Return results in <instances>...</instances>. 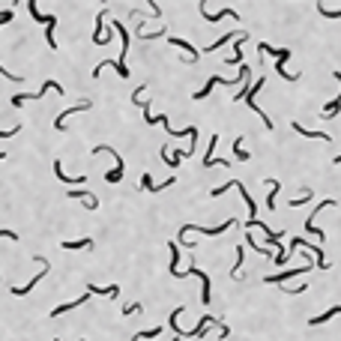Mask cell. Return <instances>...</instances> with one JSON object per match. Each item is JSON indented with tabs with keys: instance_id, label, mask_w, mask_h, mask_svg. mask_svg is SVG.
<instances>
[{
	"instance_id": "cell-30",
	"label": "cell",
	"mask_w": 341,
	"mask_h": 341,
	"mask_svg": "<svg viewBox=\"0 0 341 341\" xmlns=\"http://www.w3.org/2000/svg\"><path fill=\"white\" fill-rule=\"evenodd\" d=\"M120 180H123V170H108V174H105V183H120Z\"/></svg>"
},
{
	"instance_id": "cell-37",
	"label": "cell",
	"mask_w": 341,
	"mask_h": 341,
	"mask_svg": "<svg viewBox=\"0 0 341 341\" xmlns=\"http://www.w3.org/2000/svg\"><path fill=\"white\" fill-rule=\"evenodd\" d=\"M0 159H6V153H0Z\"/></svg>"
},
{
	"instance_id": "cell-31",
	"label": "cell",
	"mask_w": 341,
	"mask_h": 341,
	"mask_svg": "<svg viewBox=\"0 0 341 341\" xmlns=\"http://www.w3.org/2000/svg\"><path fill=\"white\" fill-rule=\"evenodd\" d=\"M12 18H15V12H12V9H6V12H0V27H3V24H9Z\"/></svg>"
},
{
	"instance_id": "cell-19",
	"label": "cell",
	"mask_w": 341,
	"mask_h": 341,
	"mask_svg": "<svg viewBox=\"0 0 341 341\" xmlns=\"http://www.w3.org/2000/svg\"><path fill=\"white\" fill-rule=\"evenodd\" d=\"M27 9H30V12H33V18H36V21H45V24H48V27H57V18H54V15H42V12H39V6H36L33 0H30V3H27Z\"/></svg>"
},
{
	"instance_id": "cell-10",
	"label": "cell",
	"mask_w": 341,
	"mask_h": 341,
	"mask_svg": "<svg viewBox=\"0 0 341 341\" xmlns=\"http://www.w3.org/2000/svg\"><path fill=\"white\" fill-rule=\"evenodd\" d=\"M90 108H93V102H87V99H84V102H78V105H72L69 111H63V114H60V117L54 120V129H57V132H63V129H66V117H69V114H78V111H90Z\"/></svg>"
},
{
	"instance_id": "cell-34",
	"label": "cell",
	"mask_w": 341,
	"mask_h": 341,
	"mask_svg": "<svg viewBox=\"0 0 341 341\" xmlns=\"http://www.w3.org/2000/svg\"><path fill=\"white\" fill-rule=\"evenodd\" d=\"M0 237H6V239H15V242H18V234H15V231H0Z\"/></svg>"
},
{
	"instance_id": "cell-38",
	"label": "cell",
	"mask_w": 341,
	"mask_h": 341,
	"mask_svg": "<svg viewBox=\"0 0 341 341\" xmlns=\"http://www.w3.org/2000/svg\"><path fill=\"white\" fill-rule=\"evenodd\" d=\"M54 341H60V338H54Z\"/></svg>"
},
{
	"instance_id": "cell-27",
	"label": "cell",
	"mask_w": 341,
	"mask_h": 341,
	"mask_svg": "<svg viewBox=\"0 0 341 341\" xmlns=\"http://www.w3.org/2000/svg\"><path fill=\"white\" fill-rule=\"evenodd\" d=\"M242 258H245V251H242V245L237 248V264H234V270H231V278H239V270H242Z\"/></svg>"
},
{
	"instance_id": "cell-6",
	"label": "cell",
	"mask_w": 341,
	"mask_h": 341,
	"mask_svg": "<svg viewBox=\"0 0 341 341\" xmlns=\"http://www.w3.org/2000/svg\"><path fill=\"white\" fill-rule=\"evenodd\" d=\"M326 206H335V201H332V198L320 201V204L311 209V216L306 219V231H308V234H314V237H320V242H323V231H317V228H314V219H317V212H320V209H326Z\"/></svg>"
},
{
	"instance_id": "cell-36",
	"label": "cell",
	"mask_w": 341,
	"mask_h": 341,
	"mask_svg": "<svg viewBox=\"0 0 341 341\" xmlns=\"http://www.w3.org/2000/svg\"><path fill=\"white\" fill-rule=\"evenodd\" d=\"M332 162H335V165H341V156H335V159H332Z\"/></svg>"
},
{
	"instance_id": "cell-29",
	"label": "cell",
	"mask_w": 341,
	"mask_h": 341,
	"mask_svg": "<svg viewBox=\"0 0 341 341\" xmlns=\"http://www.w3.org/2000/svg\"><path fill=\"white\" fill-rule=\"evenodd\" d=\"M138 311H144L141 303H126V306H123V314H126V317H129V314H138Z\"/></svg>"
},
{
	"instance_id": "cell-15",
	"label": "cell",
	"mask_w": 341,
	"mask_h": 341,
	"mask_svg": "<svg viewBox=\"0 0 341 341\" xmlns=\"http://www.w3.org/2000/svg\"><path fill=\"white\" fill-rule=\"evenodd\" d=\"M54 177H57L60 183H69V186H72V183H87V177H84V174H81V177H66V174H63V165H60V159H54Z\"/></svg>"
},
{
	"instance_id": "cell-3",
	"label": "cell",
	"mask_w": 341,
	"mask_h": 341,
	"mask_svg": "<svg viewBox=\"0 0 341 341\" xmlns=\"http://www.w3.org/2000/svg\"><path fill=\"white\" fill-rule=\"evenodd\" d=\"M45 90H57V93H63V87H60L57 81H45V84H42V90H36V93H15V96H12V105H15V108H21V105L30 102V99H42V96H45Z\"/></svg>"
},
{
	"instance_id": "cell-17",
	"label": "cell",
	"mask_w": 341,
	"mask_h": 341,
	"mask_svg": "<svg viewBox=\"0 0 341 341\" xmlns=\"http://www.w3.org/2000/svg\"><path fill=\"white\" fill-rule=\"evenodd\" d=\"M87 293H96V296H117L120 287H117V284H111V287H96V284L90 281V284H87Z\"/></svg>"
},
{
	"instance_id": "cell-1",
	"label": "cell",
	"mask_w": 341,
	"mask_h": 341,
	"mask_svg": "<svg viewBox=\"0 0 341 341\" xmlns=\"http://www.w3.org/2000/svg\"><path fill=\"white\" fill-rule=\"evenodd\" d=\"M261 87H267V81H264V78H261V81H254L251 87H245L242 93H237V99H245V102L251 105V111H258V114L264 117V126H267V129L273 132V120L267 117V111H261V108H258V102H254V96H258V90H261Z\"/></svg>"
},
{
	"instance_id": "cell-11",
	"label": "cell",
	"mask_w": 341,
	"mask_h": 341,
	"mask_svg": "<svg viewBox=\"0 0 341 341\" xmlns=\"http://www.w3.org/2000/svg\"><path fill=\"white\" fill-rule=\"evenodd\" d=\"M45 273H48V261H42V273L33 275V278H30L27 284H18V287H12V293H15V296H24V293H30L36 284H39V278H45Z\"/></svg>"
},
{
	"instance_id": "cell-9",
	"label": "cell",
	"mask_w": 341,
	"mask_h": 341,
	"mask_svg": "<svg viewBox=\"0 0 341 341\" xmlns=\"http://www.w3.org/2000/svg\"><path fill=\"white\" fill-rule=\"evenodd\" d=\"M168 42H170V45H177V48H183V51L189 54V57H186V63H198V57H201V51H198V48H195L192 42H186V39H180V36H170Z\"/></svg>"
},
{
	"instance_id": "cell-13",
	"label": "cell",
	"mask_w": 341,
	"mask_h": 341,
	"mask_svg": "<svg viewBox=\"0 0 341 341\" xmlns=\"http://www.w3.org/2000/svg\"><path fill=\"white\" fill-rule=\"evenodd\" d=\"M258 51H261V54H273V57L284 60V63L290 60V51H287V48H273V45H267V42H261V45H258Z\"/></svg>"
},
{
	"instance_id": "cell-33",
	"label": "cell",
	"mask_w": 341,
	"mask_h": 341,
	"mask_svg": "<svg viewBox=\"0 0 341 341\" xmlns=\"http://www.w3.org/2000/svg\"><path fill=\"white\" fill-rule=\"evenodd\" d=\"M0 75H6V78H9V81H21V78H18V75H12V72H9V69L3 66V63H0Z\"/></svg>"
},
{
	"instance_id": "cell-39",
	"label": "cell",
	"mask_w": 341,
	"mask_h": 341,
	"mask_svg": "<svg viewBox=\"0 0 341 341\" xmlns=\"http://www.w3.org/2000/svg\"><path fill=\"white\" fill-rule=\"evenodd\" d=\"M81 341H84V338H81Z\"/></svg>"
},
{
	"instance_id": "cell-16",
	"label": "cell",
	"mask_w": 341,
	"mask_h": 341,
	"mask_svg": "<svg viewBox=\"0 0 341 341\" xmlns=\"http://www.w3.org/2000/svg\"><path fill=\"white\" fill-rule=\"evenodd\" d=\"M87 300H90V293H87V296H81V300H72V303H63V306H57L54 311H51V317H60V314H66V311H72V308L84 306Z\"/></svg>"
},
{
	"instance_id": "cell-20",
	"label": "cell",
	"mask_w": 341,
	"mask_h": 341,
	"mask_svg": "<svg viewBox=\"0 0 341 341\" xmlns=\"http://www.w3.org/2000/svg\"><path fill=\"white\" fill-rule=\"evenodd\" d=\"M66 251H81V248H93V239H66L63 242Z\"/></svg>"
},
{
	"instance_id": "cell-26",
	"label": "cell",
	"mask_w": 341,
	"mask_h": 341,
	"mask_svg": "<svg viewBox=\"0 0 341 341\" xmlns=\"http://www.w3.org/2000/svg\"><path fill=\"white\" fill-rule=\"evenodd\" d=\"M306 201H311V189H303V195H300V198H290V204H287V206H293V209H296V206H303Z\"/></svg>"
},
{
	"instance_id": "cell-25",
	"label": "cell",
	"mask_w": 341,
	"mask_h": 341,
	"mask_svg": "<svg viewBox=\"0 0 341 341\" xmlns=\"http://www.w3.org/2000/svg\"><path fill=\"white\" fill-rule=\"evenodd\" d=\"M162 332V326H153V329H144V332H135L132 335V341H144V338H156Z\"/></svg>"
},
{
	"instance_id": "cell-4",
	"label": "cell",
	"mask_w": 341,
	"mask_h": 341,
	"mask_svg": "<svg viewBox=\"0 0 341 341\" xmlns=\"http://www.w3.org/2000/svg\"><path fill=\"white\" fill-rule=\"evenodd\" d=\"M290 248H293V251H296V248H308V251L314 254V264H317L320 270H329V261L323 258V248H317V245H311L308 239H303V237H293V239H290Z\"/></svg>"
},
{
	"instance_id": "cell-35",
	"label": "cell",
	"mask_w": 341,
	"mask_h": 341,
	"mask_svg": "<svg viewBox=\"0 0 341 341\" xmlns=\"http://www.w3.org/2000/svg\"><path fill=\"white\" fill-rule=\"evenodd\" d=\"M21 132V126H15V129H9V132H0V138H12V135H18Z\"/></svg>"
},
{
	"instance_id": "cell-12",
	"label": "cell",
	"mask_w": 341,
	"mask_h": 341,
	"mask_svg": "<svg viewBox=\"0 0 341 341\" xmlns=\"http://www.w3.org/2000/svg\"><path fill=\"white\" fill-rule=\"evenodd\" d=\"M335 81H338V84H341V72H335ZM338 111H341V93H338V96H335V99H332V102H329V105H326L323 111H320V117H326V120H332V117H335Z\"/></svg>"
},
{
	"instance_id": "cell-18",
	"label": "cell",
	"mask_w": 341,
	"mask_h": 341,
	"mask_svg": "<svg viewBox=\"0 0 341 341\" xmlns=\"http://www.w3.org/2000/svg\"><path fill=\"white\" fill-rule=\"evenodd\" d=\"M335 314H341V306L329 308V311H323V314H320V317H311V320H308V326H323V323H326V320H332V317H335Z\"/></svg>"
},
{
	"instance_id": "cell-32",
	"label": "cell",
	"mask_w": 341,
	"mask_h": 341,
	"mask_svg": "<svg viewBox=\"0 0 341 341\" xmlns=\"http://www.w3.org/2000/svg\"><path fill=\"white\" fill-rule=\"evenodd\" d=\"M141 189H147V192L153 189V177H150V174H144V177H141Z\"/></svg>"
},
{
	"instance_id": "cell-7",
	"label": "cell",
	"mask_w": 341,
	"mask_h": 341,
	"mask_svg": "<svg viewBox=\"0 0 341 341\" xmlns=\"http://www.w3.org/2000/svg\"><path fill=\"white\" fill-rule=\"evenodd\" d=\"M306 273H308V264H306V267H296V270H284V273L267 275L264 281H267V284H284L287 278H296V275H306Z\"/></svg>"
},
{
	"instance_id": "cell-8",
	"label": "cell",
	"mask_w": 341,
	"mask_h": 341,
	"mask_svg": "<svg viewBox=\"0 0 341 341\" xmlns=\"http://www.w3.org/2000/svg\"><path fill=\"white\" fill-rule=\"evenodd\" d=\"M69 198L81 201V204L87 206V209H99V198H96L93 192H84V189H69Z\"/></svg>"
},
{
	"instance_id": "cell-22",
	"label": "cell",
	"mask_w": 341,
	"mask_h": 341,
	"mask_svg": "<svg viewBox=\"0 0 341 341\" xmlns=\"http://www.w3.org/2000/svg\"><path fill=\"white\" fill-rule=\"evenodd\" d=\"M293 132H296V135H306V138H320V141H326V144L332 141V135H323V132H311V129H303L300 123H293Z\"/></svg>"
},
{
	"instance_id": "cell-24",
	"label": "cell",
	"mask_w": 341,
	"mask_h": 341,
	"mask_svg": "<svg viewBox=\"0 0 341 341\" xmlns=\"http://www.w3.org/2000/svg\"><path fill=\"white\" fill-rule=\"evenodd\" d=\"M270 183H273V189H270V195H267V209L273 212L275 209V195L281 192V183H278V180H270Z\"/></svg>"
},
{
	"instance_id": "cell-21",
	"label": "cell",
	"mask_w": 341,
	"mask_h": 341,
	"mask_svg": "<svg viewBox=\"0 0 341 341\" xmlns=\"http://www.w3.org/2000/svg\"><path fill=\"white\" fill-rule=\"evenodd\" d=\"M239 30H234V33H225L222 36V39H216V42H209V45H206L204 51H216V48H222V45H225V42H234V39H239Z\"/></svg>"
},
{
	"instance_id": "cell-14",
	"label": "cell",
	"mask_w": 341,
	"mask_h": 341,
	"mask_svg": "<svg viewBox=\"0 0 341 341\" xmlns=\"http://www.w3.org/2000/svg\"><path fill=\"white\" fill-rule=\"evenodd\" d=\"M105 15H108V9H102V12L96 15V30H93V42H96V45H108V42H105Z\"/></svg>"
},
{
	"instance_id": "cell-5",
	"label": "cell",
	"mask_w": 341,
	"mask_h": 341,
	"mask_svg": "<svg viewBox=\"0 0 341 341\" xmlns=\"http://www.w3.org/2000/svg\"><path fill=\"white\" fill-rule=\"evenodd\" d=\"M186 275H195V278H201V303L209 306L212 303V293H209V275L204 270H198V267H189V273H180L177 278H186Z\"/></svg>"
},
{
	"instance_id": "cell-2",
	"label": "cell",
	"mask_w": 341,
	"mask_h": 341,
	"mask_svg": "<svg viewBox=\"0 0 341 341\" xmlns=\"http://www.w3.org/2000/svg\"><path fill=\"white\" fill-rule=\"evenodd\" d=\"M239 81H248V66H245V63L239 66V75L234 78V81H225V87H231V84H239ZM216 84H222V78H209V81H206V87H201V90L195 93V99H206V96H209V90H212Z\"/></svg>"
},
{
	"instance_id": "cell-28",
	"label": "cell",
	"mask_w": 341,
	"mask_h": 341,
	"mask_svg": "<svg viewBox=\"0 0 341 341\" xmlns=\"http://www.w3.org/2000/svg\"><path fill=\"white\" fill-rule=\"evenodd\" d=\"M317 12H320V15H326V18H341V9H326L323 3H317Z\"/></svg>"
},
{
	"instance_id": "cell-23",
	"label": "cell",
	"mask_w": 341,
	"mask_h": 341,
	"mask_svg": "<svg viewBox=\"0 0 341 341\" xmlns=\"http://www.w3.org/2000/svg\"><path fill=\"white\" fill-rule=\"evenodd\" d=\"M234 156H237L239 162H248L251 159V153H245V147H242V135L234 138Z\"/></svg>"
}]
</instances>
